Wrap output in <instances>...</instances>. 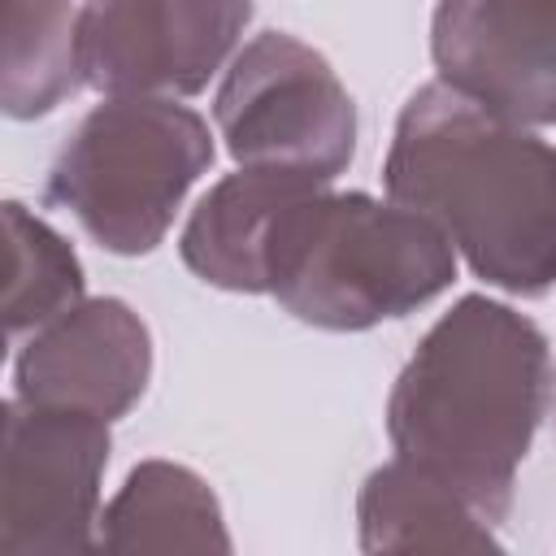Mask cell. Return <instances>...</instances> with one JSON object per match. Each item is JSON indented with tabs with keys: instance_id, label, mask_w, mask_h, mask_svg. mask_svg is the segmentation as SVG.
Wrapping results in <instances>:
<instances>
[{
	"instance_id": "cell-1",
	"label": "cell",
	"mask_w": 556,
	"mask_h": 556,
	"mask_svg": "<svg viewBox=\"0 0 556 556\" xmlns=\"http://www.w3.org/2000/svg\"><path fill=\"white\" fill-rule=\"evenodd\" d=\"M382 187L430 217L486 287L539 300L556 287V143L430 78L395 117Z\"/></svg>"
},
{
	"instance_id": "cell-11",
	"label": "cell",
	"mask_w": 556,
	"mask_h": 556,
	"mask_svg": "<svg viewBox=\"0 0 556 556\" xmlns=\"http://www.w3.org/2000/svg\"><path fill=\"white\" fill-rule=\"evenodd\" d=\"M361 552H486L500 547L495 521L482 517L452 482L391 456L356 495Z\"/></svg>"
},
{
	"instance_id": "cell-2",
	"label": "cell",
	"mask_w": 556,
	"mask_h": 556,
	"mask_svg": "<svg viewBox=\"0 0 556 556\" xmlns=\"http://www.w3.org/2000/svg\"><path fill=\"white\" fill-rule=\"evenodd\" d=\"M556 365L534 317L495 295H460L413 348L387 395L391 452L452 482L504 521L517 469L552 413Z\"/></svg>"
},
{
	"instance_id": "cell-7",
	"label": "cell",
	"mask_w": 556,
	"mask_h": 556,
	"mask_svg": "<svg viewBox=\"0 0 556 556\" xmlns=\"http://www.w3.org/2000/svg\"><path fill=\"white\" fill-rule=\"evenodd\" d=\"M252 22V0H78L83 83L100 96H200Z\"/></svg>"
},
{
	"instance_id": "cell-6",
	"label": "cell",
	"mask_w": 556,
	"mask_h": 556,
	"mask_svg": "<svg viewBox=\"0 0 556 556\" xmlns=\"http://www.w3.org/2000/svg\"><path fill=\"white\" fill-rule=\"evenodd\" d=\"M109 452V421L9 395L0 447V556L96 552Z\"/></svg>"
},
{
	"instance_id": "cell-5",
	"label": "cell",
	"mask_w": 556,
	"mask_h": 556,
	"mask_svg": "<svg viewBox=\"0 0 556 556\" xmlns=\"http://www.w3.org/2000/svg\"><path fill=\"white\" fill-rule=\"evenodd\" d=\"M213 122L235 165L334 182L356 156L352 91L291 30H261L235 52L213 96Z\"/></svg>"
},
{
	"instance_id": "cell-8",
	"label": "cell",
	"mask_w": 556,
	"mask_h": 556,
	"mask_svg": "<svg viewBox=\"0 0 556 556\" xmlns=\"http://www.w3.org/2000/svg\"><path fill=\"white\" fill-rule=\"evenodd\" d=\"M430 61L486 109L556 126V0H439Z\"/></svg>"
},
{
	"instance_id": "cell-12",
	"label": "cell",
	"mask_w": 556,
	"mask_h": 556,
	"mask_svg": "<svg viewBox=\"0 0 556 556\" xmlns=\"http://www.w3.org/2000/svg\"><path fill=\"white\" fill-rule=\"evenodd\" d=\"M213 486L165 456L139 460L100 513V552H230Z\"/></svg>"
},
{
	"instance_id": "cell-3",
	"label": "cell",
	"mask_w": 556,
	"mask_h": 556,
	"mask_svg": "<svg viewBox=\"0 0 556 556\" xmlns=\"http://www.w3.org/2000/svg\"><path fill=\"white\" fill-rule=\"evenodd\" d=\"M456 261L447 235L417 208L308 182L278 213L265 295L304 326L356 334L439 300Z\"/></svg>"
},
{
	"instance_id": "cell-14",
	"label": "cell",
	"mask_w": 556,
	"mask_h": 556,
	"mask_svg": "<svg viewBox=\"0 0 556 556\" xmlns=\"http://www.w3.org/2000/svg\"><path fill=\"white\" fill-rule=\"evenodd\" d=\"M4 239H9V291H4V326L9 339H26L48 326L65 308L83 300V261L35 208L22 200H4Z\"/></svg>"
},
{
	"instance_id": "cell-10",
	"label": "cell",
	"mask_w": 556,
	"mask_h": 556,
	"mask_svg": "<svg viewBox=\"0 0 556 556\" xmlns=\"http://www.w3.org/2000/svg\"><path fill=\"white\" fill-rule=\"evenodd\" d=\"M308 182L317 178L291 169H261V165H239L235 174L217 178L195 200L178 235L182 265L204 287L235 295H265V265H269V239L278 213Z\"/></svg>"
},
{
	"instance_id": "cell-15",
	"label": "cell",
	"mask_w": 556,
	"mask_h": 556,
	"mask_svg": "<svg viewBox=\"0 0 556 556\" xmlns=\"http://www.w3.org/2000/svg\"><path fill=\"white\" fill-rule=\"evenodd\" d=\"M552 421H556V391H552Z\"/></svg>"
},
{
	"instance_id": "cell-13",
	"label": "cell",
	"mask_w": 556,
	"mask_h": 556,
	"mask_svg": "<svg viewBox=\"0 0 556 556\" xmlns=\"http://www.w3.org/2000/svg\"><path fill=\"white\" fill-rule=\"evenodd\" d=\"M0 104L13 122L48 117L83 83L78 0H9Z\"/></svg>"
},
{
	"instance_id": "cell-9",
	"label": "cell",
	"mask_w": 556,
	"mask_h": 556,
	"mask_svg": "<svg viewBox=\"0 0 556 556\" xmlns=\"http://www.w3.org/2000/svg\"><path fill=\"white\" fill-rule=\"evenodd\" d=\"M152 378L148 321L117 295H83L74 308L30 330L13 361V395L43 408L126 417Z\"/></svg>"
},
{
	"instance_id": "cell-4",
	"label": "cell",
	"mask_w": 556,
	"mask_h": 556,
	"mask_svg": "<svg viewBox=\"0 0 556 556\" xmlns=\"http://www.w3.org/2000/svg\"><path fill=\"white\" fill-rule=\"evenodd\" d=\"M208 122L169 96H104L48 165V204L113 256H148L213 165Z\"/></svg>"
}]
</instances>
